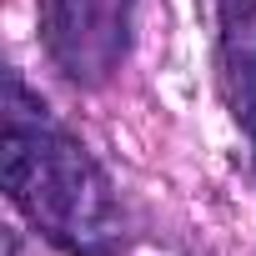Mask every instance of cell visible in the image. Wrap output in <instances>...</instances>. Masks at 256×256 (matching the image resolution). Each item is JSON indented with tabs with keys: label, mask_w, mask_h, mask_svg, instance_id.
I'll use <instances>...</instances> for the list:
<instances>
[{
	"label": "cell",
	"mask_w": 256,
	"mask_h": 256,
	"mask_svg": "<svg viewBox=\"0 0 256 256\" xmlns=\"http://www.w3.org/2000/svg\"><path fill=\"white\" fill-rule=\"evenodd\" d=\"M6 191L66 256H116L126 246L120 201L106 171L16 70L6 76Z\"/></svg>",
	"instance_id": "1"
},
{
	"label": "cell",
	"mask_w": 256,
	"mask_h": 256,
	"mask_svg": "<svg viewBox=\"0 0 256 256\" xmlns=\"http://www.w3.org/2000/svg\"><path fill=\"white\" fill-rule=\"evenodd\" d=\"M50 66L76 86H106L136 30V0H36Z\"/></svg>",
	"instance_id": "2"
},
{
	"label": "cell",
	"mask_w": 256,
	"mask_h": 256,
	"mask_svg": "<svg viewBox=\"0 0 256 256\" xmlns=\"http://www.w3.org/2000/svg\"><path fill=\"white\" fill-rule=\"evenodd\" d=\"M221 86L256 161V0H221Z\"/></svg>",
	"instance_id": "3"
}]
</instances>
